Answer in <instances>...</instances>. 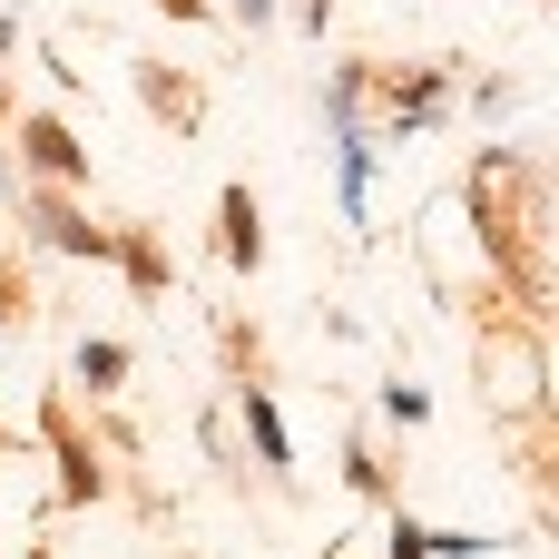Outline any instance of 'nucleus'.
<instances>
[{
	"instance_id": "f257e3e1",
	"label": "nucleus",
	"mask_w": 559,
	"mask_h": 559,
	"mask_svg": "<svg viewBox=\"0 0 559 559\" xmlns=\"http://www.w3.org/2000/svg\"><path fill=\"white\" fill-rule=\"evenodd\" d=\"M29 157H39L49 177H69V167H79V147H69V128H59V118H29Z\"/></svg>"
},
{
	"instance_id": "f03ea898",
	"label": "nucleus",
	"mask_w": 559,
	"mask_h": 559,
	"mask_svg": "<svg viewBox=\"0 0 559 559\" xmlns=\"http://www.w3.org/2000/svg\"><path fill=\"white\" fill-rule=\"evenodd\" d=\"M255 246H265V236H255V206H246V187H236V197H226V255L255 265Z\"/></svg>"
},
{
	"instance_id": "7ed1b4c3",
	"label": "nucleus",
	"mask_w": 559,
	"mask_h": 559,
	"mask_svg": "<svg viewBox=\"0 0 559 559\" xmlns=\"http://www.w3.org/2000/svg\"><path fill=\"white\" fill-rule=\"evenodd\" d=\"M39 236H49V246H98V226H79L59 197H39Z\"/></svg>"
},
{
	"instance_id": "20e7f679",
	"label": "nucleus",
	"mask_w": 559,
	"mask_h": 559,
	"mask_svg": "<svg viewBox=\"0 0 559 559\" xmlns=\"http://www.w3.org/2000/svg\"><path fill=\"white\" fill-rule=\"evenodd\" d=\"M246 432H255V452H265V462H285V423L265 413V393H246Z\"/></svg>"
},
{
	"instance_id": "39448f33",
	"label": "nucleus",
	"mask_w": 559,
	"mask_h": 559,
	"mask_svg": "<svg viewBox=\"0 0 559 559\" xmlns=\"http://www.w3.org/2000/svg\"><path fill=\"white\" fill-rule=\"evenodd\" d=\"M79 373H88V383H118V373H128V354H118V344H88V354H79Z\"/></svg>"
},
{
	"instance_id": "423d86ee",
	"label": "nucleus",
	"mask_w": 559,
	"mask_h": 559,
	"mask_svg": "<svg viewBox=\"0 0 559 559\" xmlns=\"http://www.w3.org/2000/svg\"><path fill=\"white\" fill-rule=\"evenodd\" d=\"M432 550V531H413V521H403V531H393V559H423Z\"/></svg>"
}]
</instances>
